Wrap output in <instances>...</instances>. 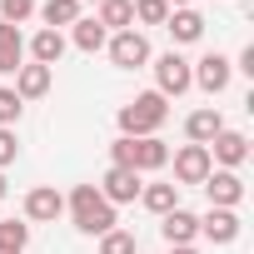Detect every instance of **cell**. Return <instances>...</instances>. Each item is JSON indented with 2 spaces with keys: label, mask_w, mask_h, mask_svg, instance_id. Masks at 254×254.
Returning <instances> with one entry per match:
<instances>
[{
  "label": "cell",
  "mask_w": 254,
  "mask_h": 254,
  "mask_svg": "<svg viewBox=\"0 0 254 254\" xmlns=\"http://www.w3.org/2000/svg\"><path fill=\"white\" fill-rule=\"evenodd\" d=\"M65 209H70V219H75L80 234H110V229L120 224V219H115V204H110L95 185H75L70 199H65Z\"/></svg>",
  "instance_id": "obj_2"
},
{
  "label": "cell",
  "mask_w": 254,
  "mask_h": 254,
  "mask_svg": "<svg viewBox=\"0 0 254 254\" xmlns=\"http://www.w3.org/2000/svg\"><path fill=\"white\" fill-rule=\"evenodd\" d=\"M15 155H20L15 130H0V170H10V165H15Z\"/></svg>",
  "instance_id": "obj_28"
},
{
  "label": "cell",
  "mask_w": 254,
  "mask_h": 254,
  "mask_svg": "<svg viewBox=\"0 0 254 254\" xmlns=\"http://www.w3.org/2000/svg\"><path fill=\"white\" fill-rule=\"evenodd\" d=\"M30 15H35V0H0V20H5V25L20 30Z\"/></svg>",
  "instance_id": "obj_25"
},
{
  "label": "cell",
  "mask_w": 254,
  "mask_h": 254,
  "mask_svg": "<svg viewBox=\"0 0 254 254\" xmlns=\"http://www.w3.org/2000/svg\"><path fill=\"white\" fill-rule=\"evenodd\" d=\"M140 204L165 219L170 209H180V185H145V190H140Z\"/></svg>",
  "instance_id": "obj_21"
},
{
  "label": "cell",
  "mask_w": 254,
  "mask_h": 254,
  "mask_svg": "<svg viewBox=\"0 0 254 254\" xmlns=\"http://www.w3.org/2000/svg\"><path fill=\"white\" fill-rule=\"evenodd\" d=\"M190 80H194L204 95H224V90H229V80H234V65H229V55L209 50L204 60H194V65H190Z\"/></svg>",
  "instance_id": "obj_5"
},
{
  "label": "cell",
  "mask_w": 254,
  "mask_h": 254,
  "mask_svg": "<svg viewBox=\"0 0 254 254\" xmlns=\"http://www.w3.org/2000/svg\"><path fill=\"white\" fill-rule=\"evenodd\" d=\"M50 75H55V70H45V65L30 60V65L15 70V85H10V90H15L20 100H40V95H50Z\"/></svg>",
  "instance_id": "obj_15"
},
{
  "label": "cell",
  "mask_w": 254,
  "mask_h": 254,
  "mask_svg": "<svg viewBox=\"0 0 254 254\" xmlns=\"http://www.w3.org/2000/svg\"><path fill=\"white\" fill-rule=\"evenodd\" d=\"M95 5H100V0H95Z\"/></svg>",
  "instance_id": "obj_33"
},
{
  "label": "cell",
  "mask_w": 254,
  "mask_h": 254,
  "mask_svg": "<svg viewBox=\"0 0 254 254\" xmlns=\"http://www.w3.org/2000/svg\"><path fill=\"white\" fill-rule=\"evenodd\" d=\"M209 170H214V160H209L204 145H185V150L175 155V185H204Z\"/></svg>",
  "instance_id": "obj_7"
},
{
  "label": "cell",
  "mask_w": 254,
  "mask_h": 254,
  "mask_svg": "<svg viewBox=\"0 0 254 254\" xmlns=\"http://www.w3.org/2000/svg\"><path fill=\"white\" fill-rule=\"evenodd\" d=\"M70 40H75V50H85V55H95V50H105V40H110V30L100 25V20H75L70 25Z\"/></svg>",
  "instance_id": "obj_20"
},
{
  "label": "cell",
  "mask_w": 254,
  "mask_h": 254,
  "mask_svg": "<svg viewBox=\"0 0 254 254\" xmlns=\"http://www.w3.org/2000/svg\"><path fill=\"white\" fill-rule=\"evenodd\" d=\"M20 65H25V35L0 20V75H15Z\"/></svg>",
  "instance_id": "obj_17"
},
{
  "label": "cell",
  "mask_w": 254,
  "mask_h": 254,
  "mask_svg": "<svg viewBox=\"0 0 254 254\" xmlns=\"http://www.w3.org/2000/svg\"><path fill=\"white\" fill-rule=\"evenodd\" d=\"M105 50H110V60H115L120 70H140V65L155 60V50H150V40H145L140 30H115V35L105 40Z\"/></svg>",
  "instance_id": "obj_3"
},
{
  "label": "cell",
  "mask_w": 254,
  "mask_h": 254,
  "mask_svg": "<svg viewBox=\"0 0 254 254\" xmlns=\"http://www.w3.org/2000/svg\"><path fill=\"white\" fill-rule=\"evenodd\" d=\"M170 254H199V249H194V244H175Z\"/></svg>",
  "instance_id": "obj_30"
},
{
  "label": "cell",
  "mask_w": 254,
  "mask_h": 254,
  "mask_svg": "<svg viewBox=\"0 0 254 254\" xmlns=\"http://www.w3.org/2000/svg\"><path fill=\"white\" fill-rule=\"evenodd\" d=\"M234 70H244V75H254V45H244V55H239V65Z\"/></svg>",
  "instance_id": "obj_29"
},
{
  "label": "cell",
  "mask_w": 254,
  "mask_h": 254,
  "mask_svg": "<svg viewBox=\"0 0 254 254\" xmlns=\"http://www.w3.org/2000/svg\"><path fill=\"white\" fill-rule=\"evenodd\" d=\"M165 5H170V10H185V5H190V0H165Z\"/></svg>",
  "instance_id": "obj_31"
},
{
  "label": "cell",
  "mask_w": 254,
  "mask_h": 254,
  "mask_svg": "<svg viewBox=\"0 0 254 254\" xmlns=\"http://www.w3.org/2000/svg\"><path fill=\"white\" fill-rule=\"evenodd\" d=\"M165 120H170V100H165L160 90H145V95H135L130 105H120V135H125V140L160 135Z\"/></svg>",
  "instance_id": "obj_1"
},
{
  "label": "cell",
  "mask_w": 254,
  "mask_h": 254,
  "mask_svg": "<svg viewBox=\"0 0 254 254\" xmlns=\"http://www.w3.org/2000/svg\"><path fill=\"white\" fill-rule=\"evenodd\" d=\"M204 150H209V160H219L224 170H239V165L249 160V140H244L239 130H219V135H214Z\"/></svg>",
  "instance_id": "obj_11"
},
{
  "label": "cell",
  "mask_w": 254,
  "mask_h": 254,
  "mask_svg": "<svg viewBox=\"0 0 254 254\" xmlns=\"http://www.w3.org/2000/svg\"><path fill=\"white\" fill-rule=\"evenodd\" d=\"M199 234L209 244H234L239 239V214L234 209H209V214H199Z\"/></svg>",
  "instance_id": "obj_12"
},
{
  "label": "cell",
  "mask_w": 254,
  "mask_h": 254,
  "mask_svg": "<svg viewBox=\"0 0 254 254\" xmlns=\"http://www.w3.org/2000/svg\"><path fill=\"white\" fill-rule=\"evenodd\" d=\"M170 165V145L160 135H145V140H130V170L135 175H150V170H165Z\"/></svg>",
  "instance_id": "obj_9"
},
{
  "label": "cell",
  "mask_w": 254,
  "mask_h": 254,
  "mask_svg": "<svg viewBox=\"0 0 254 254\" xmlns=\"http://www.w3.org/2000/svg\"><path fill=\"white\" fill-rule=\"evenodd\" d=\"M100 254H140V249H135L130 229H110V234H100Z\"/></svg>",
  "instance_id": "obj_24"
},
{
  "label": "cell",
  "mask_w": 254,
  "mask_h": 254,
  "mask_svg": "<svg viewBox=\"0 0 254 254\" xmlns=\"http://www.w3.org/2000/svg\"><path fill=\"white\" fill-rule=\"evenodd\" d=\"M135 20L140 25H165L170 20V5H165V0H135Z\"/></svg>",
  "instance_id": "obj_27"
},
{
  "label": "cell",
  "mask_w": 254,
  "mask_h": 254,
  "mask_svg": "<svg viewBox=\"0 0 254 254\" xmlns=\"http://www.w3.org/2000/svg\"><path fill=\"white\" fill-rule=\"evenodd\" d=\"M25 244H30V224L0 219V254H25Z\"/></svg>",
  "instance_id": "obj_23"
},
{
  "label": "cell",
  "mask_w": 254,
  "mask_h": 254,
  "mask_svg": "<svg viewBox=\"0 0 254 254\" xmlns=\"http://www.w3.org/2000/svg\"><path fill=\"white\" fill-rule=\"evenodd\" d=\"M20 110H25V100H20L10 85H0V130H10V125L20 120Z\"/></svg>",
  "instance_id": "obj_26"
},
{
  "label": "cell",
  "mask_w": 254,
  "mask_h": 254,
  "mask_svg": "<svg viewBox=\"0 0 254 254\" xmlns=\"http://www.w3.org/2000/svg\"><path fill=\"white\" fill-rule=\"evenodd\" d=\"M165 30L175 35V45H194V40H204V15L199 10H170V20H165Z\"/></svg>",
  "instance_id": "obj_14"
},
{
  "label": "cell",
  "mask_w": 254,
  "mask_h": 254,
  "mask_svg": "<svg viewBox=\"0 0 254 254\" xmlns=\"http://www.w3.org/2000/svg\"><path fill=\"white\" fill-rule=\"evenodd\" d=\"M204 194H209V209H234V204L244 199V180H239L234 170H209Z\"/></svg>",
  "instance_id": "obj_8"
},
{
  "label": "cell",
  "mask_w": 254,
  "mask_h": 254,
  "mask_svg": "<svg viewBox=\"0 0 254 254\" xmlns=\"http://www.w3.org/2000/svg\"><path fill=\"white\" fill-rule=\"evenodd\" d=\"M0 199H5V170H0Z\"/></svg>",
  "instance_id": "obj_32"
},
{
  "label": "cell",
  "mask_w": 254,
  "mask_h": 254,
  "mask_svg": "<svg viewBox=\"0 0 254 254\" xmlns=\"http://www.w3.org/2000/svg\"><path fill=\"white\" fill-rule=\"evenodd\" d=\"M25 50H30V60H35V65L55 70V65H60V55H65V35H60V30H35V40H30Z\"/></svg>",
  "instance_id": "obj_18"
},
{
  "label": "cell",
  "mask_w": 254,
  "mask_h": 254,
  "mask_svg": "<svg viewBox=\"0 0 254 254\" xmlns=\"http://www.w3.org/2000/svg\"><path fill=\"white\" fill-rule=\"evenodd\" d=\"M95 190H100L110 204H130V199H140V190H145V185H140V175H135V170H120V165H110V175H105Z\"/></svg>",
  "instance_id": "obj_10"
},
{
  "label": "cell",
  "mask_w": 254,
  "mask_h": 254,
  "mask_svg": "<svg viewBox=\"0 0 254 254\" xmlns=\"http://www.w3.org/2000/svg\"><path fill=\"white\" fill-rule=\"evenodd\" d=\"M45 30H60V25H75L80 20V0H45V5H35Z\"/></svg>",
  "instance_id": "obj_22"
},
{
  "label": "cell",
  "mask_w": 254,
  "mask_h": 254,
  "mask_svg": "<svg viewBox=\"0 0 254 254\" xmlns=\"http://www.w3.org/2000/svg\"><path fill=\"white\" fill-rule=\"evenodd\" d=\"M219 130H224V115H219L214 105H204V110H194V115L185 120V135H190V145H209Z\"/></svg>",
  "instance_id": "obj_16"
},
{
  "label": "cell",
  "mask_w": 254,
  "mask_h": 254,
  "mask_svg": "<svg viewBox=\"0 0 254 254\" xmlns=\"http://www.w3.org/2000/svg\"><path fill=\"white\" fill-rule=\"evenodd\" d=\"M194 80H190V60L180 55V50H165L160 60H155V90L165 95V100H175V95H185Z\"/></svg>",
  "instance_id": "obj_4"
},
{
  "label": "cell",
  "mask_w": 254,
  "mask_h": 254,
  "mask_svg": "<svg viewBox=\"0 0 254 254\" xmlns=\"http://www.w3.org/2000/svg\"><path fill=\"white\" fill-rule=\"evenodd\" d=\"M110 35L115 30H135V0H100V15H95Z\"/></svg>",
  "instance_id": "obj_19"
},
{
  "label": "cell",
  "mask_w": 254,
  "mask_h": 254,
  "mask_svg": "<svg viewBox=\"0 0 254 254\" xmlns=\"http://www.w3.org/2000/svg\"><path fill=\"white\" fill-rule=\"evenodd\" d=\"M65 214V194L55 190V185H35L30 194H25V219L30 224H55Z\"/></svg>",
  "instance_id": "obj_6"
},
{
  "label": "cell",
  "mask_w": 254,
  "mask_h": 254,
  "mask_svg": "<svg viewBox=\"0 0 254 254\" xmlns=\"http://www.w3.org/2000/svg\"><path fill=\"white\" fill-rule=\"evenodd\" d=\"M160 234L170 239V249H175V244H194V239H199V214H190V209H170V214L160 219Z\"/></svg>",
  "instance_id": "obj_13"
}]
</instances>
